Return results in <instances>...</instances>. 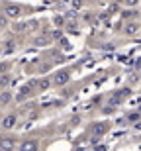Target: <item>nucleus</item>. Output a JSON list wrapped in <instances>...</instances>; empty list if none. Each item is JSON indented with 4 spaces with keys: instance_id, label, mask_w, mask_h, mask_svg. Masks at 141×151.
Listing matches in <instances>:
<instances>
[{
    "instance_id": "obj_1",
    "label": "nucleus",
    "mask_w": 141,
    "mask_h": 151,
    "mask_svg": "<svg viewBox=\"0 0 141 151\" xmlns=\"http://www.w3.org/2000/svg\"><path fill=\"white\" fill-rule=\"evenodd\" d=\"M0 10L4 12L10 20H20V18H26L28 14H34L37 8L18 4V2H12V0H0Z\"/></svg>"
},
{
    "instance_id": "obj_2",
    "label": "nucleus",
    "mask_w": 141,
    "mask_h": 151,
    "mask_svg": "<svg viewBox=\"0 0 141 151\" xmlns=\"http://www.w3.org/2000/svg\"><path fill=\"white\" fill-rule=\"evenodd\" d=\"M74 73V67H65V69H59L49 77L51 81V88H61L65 84H71V78H73Z\"/></svg>"
},
{
    "instance_id": "obj_3",
    "label": "nucleus",
    "mask_w": 141,
    "mask_h": 151,
    "mask_svg": "<svg viewBox=\"0 0 141 151\" xmlns=\"http://www.w3.org/2000/svg\"><path fill=\"white\" fill-rule=\"evenodd\" d=\"M20 112H4L2 114V120H0V132H12V129L18 128L20 124Z\"/></svg>"
},
{
    "instance_id": "obj_4",
    "label": "nucleus",
    "mask_w": 141,
    "mask_h": 151,
    "mask_svg": "<svg viewBox=\"0 0 141 151\" xmlns=\"http://www.w3.org/2000/svg\"><path fill=\"white\" fill-rule=\"evenodd\" d=\"M16 151H41V139L39 137H24L18 141Z\"/></svg>"
},
{
    "instance_id": "obj_5",
    "label": "nucleus",
    "mask_w": 141,
    "mask_h": 151,
    "mask_svg": "<svg viewBox=\"0 0 141 151\" xmlns=\"http://www.w3.org/2000/svg\"><path fill=\"white\" fill-rule=\"evenodd\" d=\"M34 96H35V90L31 88V84H29V83L22 84V86L14 92V98H16L18 104H26V102H28L29 98H34Z\"/></svg>"
},
{
    "instance_id": "obj_6",
    "label": "nucleus",
    "mask_w": 141,
    "mask_h": 151,
    "mask_svg": "<svg viewBox=\"0 0 141 151\" xmlns=\"http://www.w3.org/2000/svg\"><path fill=\"white\" fill-rule=\"evenodd\" d=\"M18 137L10 132H2L0 135V151H16Z\"/></svg>"
},
{
    "instance_id": "obj_7",
    "label": "nucleus",
    "mask_w": 141,
    "mask_h": 151,
    "mask_svg": "<svg viewBox=\"0 0 141 151\" xmlns=\"http://www.w3.org/2000/svg\"><path fill=\"white\" fill-rule=\"evenodd\" d=\"M12 104H16L14 90L12 88H2L0 90V110H8Z\"/></svg>"
},
{
    "instance_id": "obj_8",
    "label": "nucleus",
    "mask_w": 141,
    "mask_h": 151,
    "mask_svg": "<svg viewBox=\"0 0 141 151\" xmlns=\"http://www.w3.org/2000/svg\"><path fill=\"white\" fill-rule=\"evenodd\" d=\"M8 29L12 32V35H28V22H26L24 18H20V20H12Z\"/></svg>"
},
{
    "instance_id": "obj_9",
    "label": "nucleus",
    "mask_w": 141,
    "mask_h": 151,
    "mask_svg": "<svg viewBox=\"0 0 141 151\" xmlns=\"http://www.w3.org/2000/svg\"><path fill=\"white\" fill-rule=\"evenodd\" d=\"M28 43L31 47H49L53 41L47 34H34V37H28Z\"/></svg>"
},
{
    "instance_id": "obj_10",
    "label": "nucleus",
    "mask_w": 141,
    "mask_h": 151,
    "mask_svg": "<svg viewBox=\"0 0 141 151\" xmlns=\"http://www.w3.org/2000/svg\"><path fill=\"white\" fill-rule=\"evenodd\" d=\"M0 47H2V53L10 55V53H16V51H18V47H20V41H18V37H4Z\"/></svg>"
},
{
    "instance_id": "obj_11",
    "label": "nucleus",
    "mask_w": 141,
    "mask_h": 151,
    "mask_svg": "<svg viewBox=\"0 0 141 151\" xmlns=\"http://www.w3.org/2000/svg\"><path fill=\"white\" fill-rule=\"evenodd\" d=\"M55 45H57V49H61V51H65V49H67V51H71V49H73V45H71V41H69V39L65 37V35L57 39V41H55Z\"/></svg>"
},
{
    "instance_id": "obj_12",
    "label": "nucleus",
    "mask_w": 141,
    "mask_h": 151,
    "mask_svg": "<svg viewBox=\"0 0 141 151\" xmlns=\"http://www.w3.org/2000/svg\"><path fill=\"white\" fill-rule=\"evenodd\" d=\"M12 73H4V75H0V90L2 88H10V84H12Z\"/></svg>"
},
{
    "instance_id": "obj_13",
    "label": "nucleus",
    "mask_w": 141,
    "mask_h": 151,
    "mask_svg": "<svg viewBox=\"0 0 141 151\" xmlns=\"http://www.w3.org/2000/svg\"><path fill=\"white\" fill-rule=\"evenodd\" d=\"M10 22H12V20L6 16L2 10H0V29H2V32H4V29H8V28H10Z\"/></svg>"
},
{
    "instance_id": "obj_14",
    "label": "nucleus",
    "mask_w": 141,
    "mask_h": 151,
    "mask_svg": "<svg viewBox=\"0 0 141 151\" xmlns=\"http://www.w3.org/2000/svg\"><path fill=\"white\" fill-rule=\"evenodd\" d=\"M10 69H12V63L10 61H2V63H0V75L10 73Z\"/></svg>"
},
{
    "instance_id": "obj_15",
    "label": "nucleus",
    "mask_w": 141,
    "mask_h": 151,
    "mask_svg": "<svg viewBox=\"0 0 141 151\" xmlns=\"http://www.w3.org/2000/svg\"><path fill=\"white\" fill-rule=\"evenodd\" d=\"M125 32H127V34H135V32H137V24H130V26H125Z\"/></svg>"
},
{
    "instance_id": "obj_16",
    "label": "nucleus",
    "mask_w": 141,
    "mask_h": 151,
    "mask_svg": "<svg viewBox=\"0 0 141 151\" xmlns=\"http://www.w3.org/2000/svg\"><path fill=\"white\" fill-rule=\"evenodd\" d=\"M124 4L125 6H137V4H139V0H124Z\"/></svg>"
},
{
    "instance_id": "obj_17",
    "label": "nucleus",
    "mask_w": 141,
    "mask_h": 151,
    "mask_svg": "<svg viewBox=\"0 0 141 151\" xmlns=\"http://www.w3.org/2000/svg\"><path fill=\"white\" fill-rule=\"evenodd\" d=\"M2 114H4V110H0V120H2Z\"/></svg>"
}]
</instances>
